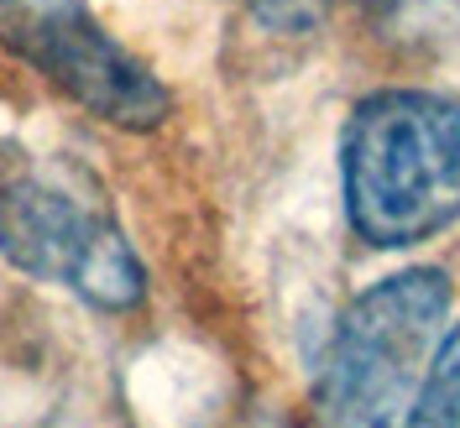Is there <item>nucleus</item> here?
I'll use <instances>...</instances> for the list:
<instances>
[{"label":"nucleus","mask_w":460,"mask_h":428,"mask_svg":"<svg viewBox=\"0 0 460 428\" xmlns=\"http://www.w3.org/2000/svg\"><path fill=\"white\" fill-rule=\"evenodd\" d=\"M345 220L376 251H402L460 220V100L434 89L367 94L341 136Z\"/></svg>","instance_id":"f257e3e1"},{"label":"nucleus","mask_w":460,"mask_h":428,"mask_svg":"<svg viewBox=\"0 0 460 428\" xmlns=\"http://www.w3.org/2000/svg\"><path fill=\"white\" fill-rule=\"evenodd\" d=\"M450 329V277L408 266L367 287L335 324L319 371L324 428H402Z\"/></svg>","instance_id":"f03ea898"},{"label":"nucleus","mask_w":460,"mask_h":428,"mask_svg":"<svg viewBox=\"0 0 460 428\" xmlns=\"http://www.w3.org/2000/svg\"><path fill=\"white\" fill-rule=\"evenodd\" d=\"M0 257L22 277L68 287L105 314L146 298V272L100 183L63 162H22L0 178Z\"/></svg>","instance_id":"7ed1b4c3"},{"label":"nucleus","mask_w":460,"mask_h":428,"mask_svg":"<svg viewBox=\"0 0 460 428\" xmlns=\"http://www.w3.org/2000/svg\"><path fill=\"white\" fill-rule=\"evenodd\" d=\"M0 48L105 126L157 131L172 110L168 84L115 42L89 0H0Z\"/></svg>","instance_id":"20e7f679"},{"label":"nucleus","mask_w":460,"mask_h":428,"mask_svg":"<svg viewBox=\"0 0 460 428\" xmlns=\"http://www.w3.org/2000/svg\"><path fill=\"white\" fill-rule=\"evenodd\" d=\"M402 428H460V324L445 329L434 366L424 376V392H419Z\"/></svg>","instance_id":"39448f33"},{"label":"nucleus","mask_w":460,"mask_h":428,"mask_svg":"<svg viewBox=\"0 0 460 428\" xmlns=\"http://www.w3.org/2000/svg\"><path fill=\"white\" fill-rule=\"evenodd\" d=\"M215 428H293L288 418H278V413H261V407H252V413H235V418H226V424Z\"/></svg>","instance_id":"423d86ee"}]
</instances>
